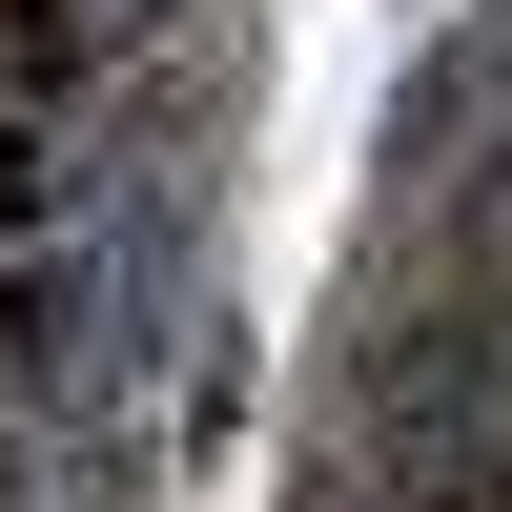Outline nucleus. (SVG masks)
Returning a JSON list of instances; mask_svg holds the SVG:
<instances>
[{
  "label": "nucleus",
  "instance_id": "1",
  "mask_svg": "<svg viewBox=\"0 0 512 512\" xmlns=\"http://www.w3.org/2000/svg\"><path fill=\"white\" fill-rule=\"evenodd\" d=\"M205 0H0V512H144Z\"/></svg>",
  "mask_w": 512,
  "mask_h": 512
}]
</instances>
